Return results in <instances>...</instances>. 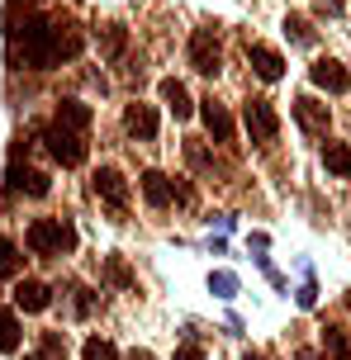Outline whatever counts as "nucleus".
<instances>
[{"mask_svg": "<svg viewBox=\"0 0 351 360\" xmlns=\"http://www.w3.org/2000/svg\"><path fill=\"white\" fill-rule=\"evenodd\" d=\"M105 275H110V285H119V289H133V270L119 261V256H110L105 261Z\"/></svg>", "mask_w": 351, "mask_h": 360, "instance_id": "nucleus-24", "label": "nucleus"}, {"mask_svg": "<svg viewBox=\"0 0 351 360\" xmlns=\"http://www.w3.org/2000/svg\"><path fill=\"white\" fill-rule=\"evenodd\" d=\"M323 166H328L337 180H347L351 176V147L347 143H328L323 147Z\"/></svg>", "mask_w": 351, "mask_h": 360, "instance_id": "nucleus-17", "label": "nucleus"}, {"mask_svg": "<svg viewBox=\"0 0 351 360\" xmlns=\"http://www.w3.org/2000/svg\"><path fill=\"white\" fill-rule=\"evenodd\" d=\"M124 128H129V138H138V143H152V138H157V109L143 105V100H133V105L124 109Z\"/></svg>", "mask_w": 351, "mask_h": 360, "instance_id": "nucleus-9", "label": "nucleus"}, {"mask_svg": "<svg viewBox=\"0 0 351 360\" xmlns=\"http://www.w3.org/2000/svg\"><path fill=\"white\" fill-rule=\"evenodd\" d=\"M95 195L105 199V204H114V209H124V204H129V180L119 176L114 166H100V171H95Z\"/></svg>", "mask_w": 351, "mask_h": 360, "instance_id": "nucleus-11", "label": "nucleus"}, {"mask_svg": "<svg viewBox=\"0 0 351 360\" xmlns=\"http://www.w3.org/2000/svg\"><path fill=\"white\" fill-rule=\"evenodd\" d=\"M295 119H299V128H304L309 138H323V133H328V124H333L328 105H323V100H314V95H299V100H295Z\"/></svg>", "mask_w": 351, "mask_h": 360, "instance_id": "nucleus-7", "label": "nucleus"}, {"mask_svg": "<svg viewBox=\"0 0 351 360\" xmlns=\"http://www.w3.org/2000/svg\"><path fill=\"white\" fill-rule=\"evenodd\" d=\"M209 294H214V299H233V294H238V275H233V270H214V275H209Z\"/></svg>", "mask_w": 351, "mask_h": 360, "instance_id": "nucleus-20", "label": "nucleus"}, {"mask_svg": "<svg viewBox=\"0 0 351 360\" xmlns=\"http://www.w3.org/2000/svg\"><path fill=\"white\" fill-rule=\"evenodd\" d=\"M48 304H53V289L43 285V280H19L15 285V308H24V313H43Z\"/></svg>", "mask_w": 351, "mask_h": 360, "instance_id": "nucleus-13", "label": "nucleus"}, {"mask_svg": "<svg viewBox=\"0 0 351 360\" xmlns=\"http://www.w3.org/2000/svg\"><path fill=\"white\" fill-rule=\"evenodd\" d=\"M190 67L200 76H219L223 48H219V34H214V29H195V34H190Z\"/></svg>", "mask_w": 351, "mask_h": 360, "instance_id": "nucleus-3", "label": "nucleus"}, {"mask_svg": "<svg viewBox=\"0 0 351 360\" xmlns=\"http://www.w3.org/2000/svg\"><path fill=\"white\" fill-rule=\"evenodd\" d=\"M43 143H48V152H53L62 166H81L86 162V143H81V133H67V128H43Z\"/></svg>", "mask_w": 351, "mask_h": 360, "instance_id": "nucleus-5", "label": "nucleus"}, {"mask_svg": "<svg viewBox=\"0 0 351 360\" xmlns=\"http://www.w3.org/2000/svg\"><path fill=\"white\" fill-rule=\"evenodd\" d=\"M185 157H190V166H195V171H209V166H214V157L204 152L200 138H190V143H185Z\"/></svg>", "mask_w": 351, "mask_h": 360, "instance_id": "nucleus-25", "label": "nucleus"}, {"mask_svg": "<svg viewBox=\"0 0 351 360\" xmlns=\"http://www.w3.org/2000/svg\"><path fill=\"white\" fill-rule=\"evenodd\" d=\"M24 242H29L34 256H62V252L76 247V228L67 218H34L29 233H24Z\"/></svg>", "mask_w": 351, "mask_h": 360, "instance_id": "nucleus-2", "label": "nucleus"}, {"mask_svg": "<svg viewBox=\"0 0 351 360\" xmlns=\"http://www.w3.org/2000/svg\"><path fill=\"white\" fill-rule=\"evenodd\" d=\"M295 299H299V308H314L318 304V285H314V280H304V289H299Z\"/></svg>", "mask_w": 351, "mask_h": 360, "instance_id": "nucleus-28", "label": "nucleus"}, {"mask_svg": "<svg viewBox=\"0 0 351 360\" xmlns=\"http://www.w3.org/2000/svg\"><path fill=\"white\" fill-rule=\"evenodd\" d=\"M200 114H204V128H209V138L214 143H233V114L209 95V100H200Z\"/></svg>", "mask_w": 351, "mask_h": 360, "instance_id": "nucleus-12", "label": "nucleus"}, {"mask_svg": "<svg viewBox=\"0 0 351 360\" xmlns=\"http://www.w3.org/2000/svg\"><path fill=\"white\" fill-rule=\"evenodd\" d=\"M143 199H148L152 209H167L171 199H176L171 176H162V171H143Z\"/></svg>", "mask_w": 351, "mask_h": 360, "instance_id": "nucleus-14", "label": "nucleus"}, {"mask_svg": "<svg viewBox=\"0 0 351 360\" xmlns=\"http://www.w3.org/2000/svg\"><path fill=\"white\" fill-rule=\"evenodd\" d=\"M0 351H19V318H15V308H0Z\"/></svg>", "mask_w": 351, "mask_h": 360, "instance_id": "nucleus-19", "label": "nucleus"}, {"mask_svg": "<svg viewBox=\"0 0 351 360\" xmlns=\"http://www.w3.org/2000/svg\"><path fill=\"white\" fill-rule=\"evenodd\" d=\"M242 124L252 133V143H276V133H280V119H276V109H271V100H247Z\"/></svg>", "mask_w": 351, "mask_h": 360, "instance_id": "nucleus-4", "label": "nucleus"}, {"mask_svg": "<svg viewBox=\"0 0 351 360\" xmlns=\"http://www.w3.org/2000/svg\"><path fill=\"white\" fill-rule=\"evenodd\" d=\"M242 360H266V356H261V351H247V356H242Z\"/></svg>", "mask_w": 351, "mask_h": 360, "instance_id": "nucleus-34", "label": "nucleus"}, {"mask_svg": "<svg viewBox=\"0 0 351 360\" xmlns=\"http://www.w3.org/2000/svg\"><path fill=\"white\" fill-rule=\"evenodd\" d=\"M285 34H290V43H299V48H309V43H314L309 19H299V15H285Z\"/></svg>", "mask_w": 351, "mask_h": 360, "instance_id": "nucleus-21", "label": "nucleus"}, {"mask_svg": "<svg viewBox=\"0 0 351 360\" xmlns=\"http://www.w3.org/2000/svg\"><path fill=\"white\" fill-rule=\"evenodd\" d=\"M43 360H67V342L57 332H43Z\"/></svg>", "mask_w": 351, "mask_h": 360, "instance_id": "nucleus-26", "label": "nucleus"}, {"mask_svg": "<svg viewBox=\"0 0 351 360\" xmlns=\"http://www.w3.org/2000/svg\"><path fill=\"white\" fill-rule=\"evenodd\" d=\"M15 270H19V247L10 237H0V280H10Z\"/></svg>", "mask_w": 351, "mask_h": 360, "instance_id": "nucleus-22", "label": "nucleus"}, {"mask_svg": "<svg viewBox=\"0 0 351 360\" xmlns=\"http://www.w3.org/2000/svg\"><path fill=\"white\" fill-rule=\"evenodd\" d=\"M81 360H119V351H114L105 337H91V342L81 346Z\"/></svg>", "mask_w": 351, "mask_h": 360, "instance_id": "nucleus-23", "label": "nucleus"}, {"mask_svg": "<svg viewBox=\"0 0 351 360\" xmlns=\"http://www.w3.org/2000/svg\"><path fill=\"white\" fill-rule=\"evenodd\" d=\"M24 67H34V72H53V67H62V57H76L81 53V38L67 34L62 38V29H57L53 19H24Z\"/></svg>", "mask_w": 351, "mask_h": 360, "instance_id": "nucleus-1", "label": "nucleus"}, {"mask_svg": "<svg viewBox=\"0 0 351 360\" xmlns=\"http://www.w3.org/2000/svg\"><path fill=\"white\" fill-rule=\"evenodd\" d=\"M318 10H323V15H337V10H342V0H318Z\"/></svg>", "mask_w": 351, "mask_h": 360, "instance_id": "nucleus-31", "label": "nucleus"}, {"mask_svg": "<svg viewBox=\"0 0 351 360\" xmlns=\"http://www.w3.org/2000/svg\"><path fill=\"white\" fill-rule=\"evenodd\" d=\"M124 360H157V356H152V351H129Z\"/></svg>", "mask_w": 351, "mask_h": 360, "instance_id": "nucleus-32", "label": "nucleus"}, {"mask_svg": "<svg viewBox=\"0 0 351 360\" xmlns=\"http://www.w3.org/2000/svg\"><path fill=\"white\" fill-rule=\"evenodd\" d=\"M5 190H10V195H48L53 185H48V176H43V171L15 162L10 171H5Z\"/></svg>", "mask_w": 351, "mask_h": 360, "instance_id": "nucleus-8", "label": "nucleus"}, {"mask_svg": "<svg viewBox=\"0 0 351 360\" xmlns=\"http://www.w3.org/2000/svg\"><path fill=\"white\" fill-rule=\"evenodd\" d=\"M100 48H105V57H124V48H129V29H124V24H105V29H100Z\"/></svg>", "mask_w": 351, "mask_h": 360, "instance_id": "nucleus-18", "label": "nucleus"}, {"mask_svg": "<svg viewBox=\"0 0 351 360\" xmlns=\"http://www.w3.org/2000/svg\"><path fill=\"white\" fill-rule=\"evenodd\" d=\"M247 247H252V252H266V247H271V237H266V233H252V237H247Z\"/></svg>", "mask_w": 351, "mask_h": 360, "instance_id": "nucleus-30", "label": "nucleus"}, {"mask_svg": "<svg viewBox=\"0 0 351 360\" xmlns=\"http://www.w3.org/2000/svg\"><path fill=\"white\" fill-rule=\"evenodd\" d=\"M176 360H204V351H200V346H195V342H185L181 351H176Z\"/></svg>", "mask_w": 351, "mask_h": 360, "instance_id": "nucleus-29", "label": "nucleus"}, {"mask_svg": "<svg viewBox=\"0 0 351 360\" xmlns=\"http://www.w3.org/2000/svg\"><path fill=\"white\" fill-rule=\"evenodd\" d=\"M328 346H333V360H351V351H347V337H342V332H328Z\"/></svg>", "mask_w": 351, "mask_h": 360, "instance_id": "nucleus-27", "label": "nucleus"}, {"mask_svg": "<svg viewBox=\"0 0 351 360\" xmlns=\"http://www.w3.org/2000/svg\"><path fill=\"white\" fill-rule=\"evenodd\" d=\"M299 360H318V351H299Z\"/></svg>", "mask_w": 351, "mask_h": 360, "instance_id": "nucleus-33", "label": "nucleus"}, {"mask_svg": "<svg viewBox=\"0 0 351 360\" xmlns=\"http://www.w3.org/2000/svg\"><path fill=\"white\" fill-rule=\"evenodd\" d=\"M157 90H162V100H167V109L176 114V119H190V114H195V105H190V90H185L176 76H167Z\"/></svg>", "mask_w": 351, "mask_h": 360, "instance_id": "nucleus-16", "label": "nucleus"}, {"mask_svg": "<svg viewBox=\"0 0 351 360\" xmlns=\"http://www.w3.org/2000/svg\"><path fill=\"white\" fill-rule=\"evenodd\" d=\"M24 360H43V356H24Z\"/></svg>", "mask_w": 351, "mask_h": 360, "instance_id": "nucleus-35", "label": "nucleus"}, {"mask_svg": "<svg viewBox=\"0 0 351 360\" xmlns=\"http://www.w3.org/2000/svg\"><path fill=\"white\" fill-rule=\"evenodd\" d=\"M247 62H252V72H257L261 81H280V76H285V57H280L276 48H266V43H247Z\"/></svg>", "mask_w": 351, "mask_h": 360, "instance_id": "nucleus-10", "label": "nucleus"}, {"mask_svg": "<svg viewBox=\"0 0 351 360\" xmlns=\"http://www.w3.org/2000/svg\"><path fill=\"white\" fill-rule=\"evenodd\" d=\"M309 81H314L318 90H328V95H347L351 90V72L342 62H333V57H318L314 67H309Z\"/></svg>", "mask_w": 351, "mask_h": 360, "instance_id": "nucleus-6", "label": "nucleus"}, {"mask_svg": "<svg viewBox=\"0 0 351 360\" xmlns=\"http://www.w3.org/2000/svg\"><path fill=\"white\" fill-rule=\"evenodd\" d=\"M91 105H81V100H62L57 105V128H67V133H86L91 128Z\"/></svg>", "mask_w": 351, "mask_h": 360, "instance_id": "nucleus-15", "label": "nucleus"}]
</instances>
